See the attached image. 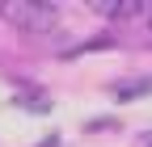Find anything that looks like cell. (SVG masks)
Here are the masks:
<instances>
[{"label": "cell", "mask_w": 152, "mask_h": 147, "mask_svg": "<svg viewBox=\"0 0 152 147\" xmlns=\"http://www.w3.org/2000/svg\"><path fill=\"white\" fill-rule=\"evenodd\" d=\"M0 17L21 34H47L59 25V9L42 0H0Z\"/></svg>", "instance_id": "6da1fadb"}, {"label": "cell", "mask_w": 152, "mask_h": 147, "mask_svg": "<svg viewBox=\"0 0 152 147\" xmlns=\"http://www.w3.org/2000/svg\"><path fill=\"white\" fill-rule=\"evenodd\" d=\"M89 9L93 13H106V17H140V13H152V4H140V0H93Z\"/></svg>", "instance_id": "7a4b0ae2"}, {"label": "cell", "mask_w": 152, "mask_h": 147, "mask_svg": "<svg viewBox=\"0 0 152 147\" xmlns=\"http://www.w3.org/2000/svg\"><path fill=\"white\" fill-rule=\"evenodd\" d=\"M148 93H152V76L127 80V84H118V88H114V97H118V101H135V97H148Z\"/></svg>", "instance_id": "3957f363"}]
</instances>
